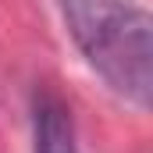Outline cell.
I'll return each instance as SVG.
<instances>
[{
    "mask_svg": "<svg viewBox=\"0 0 153 153\" xmlns=\"http://www.w3.org/2000/svg\"><path fill=\"white\" fill-rule=\"evenodd\" d=\"M68 32L117 96L150 107L153 93V22L128 0H61Z\"/></svg>",
    "mask_w": 153,
    "mask_h": 153,
    "instance_id": "obj_1",
    "label": "cell"
},
{
    "mask_svg": "<svg viewBox=\"0 0 153 153\" xmlns=\"http://www.w3.org/2000/svg\"><path fill=\"white\" fill-rule=\"evenodd\" d=\"M32 153H78L71 111L46 85L32 96Z\"/></svg>",
    "mask_w": 153,
    "mask_h": 153,
    "instance_id": "obj_2",
    "label": "cell"
}]
</instances>
